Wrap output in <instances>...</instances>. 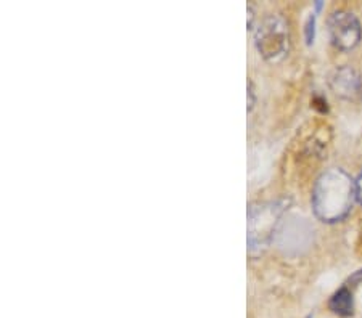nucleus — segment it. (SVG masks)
<instances>
[{"mask_svg":"<svg viewBox=\"0 0 362 318\" xmlns=\"http://www.w3.org/2000/svg\"><path fill=\"white\" fill-rule=\"evenodd\" d=\"M356 200V182L343 169L335 167L324 172L314 185L313 209L325 224L341 222L351 212Z\"/></svg>","mask_w":362,"mask_h":318,"instance_id":"f257e3e1","label":"nucleus"},{"mask_svg":"<svg viewBox=\"0 0 362 318\" xmlns=\"http://www.w3.org/2000/svg\"><path fill=\"white\" fill-rule=\"evenodd\" d=\"M285 211V202H262L250 207L248 212V245L251 251H261L269 245L279 219Z\"/></svg>","mask_w":362,"mask_h":318,"instance_id":"f03ea898","label":"nucleus"},{"mask_svg":"<svg viewBox=\"0 0 362 318\" xmlns=\"http://www.w3.org/2000/svg\"><path fill=\"white\" fill-rule=\"evenodd\" d=\"M256 47L267 61H279L288 51V25L280 16H267L256 31Z\"/></svg>","mask_w":362,"mask_h":318,"instance_id":"7ed1b4c3","label":"nucleus"},{"mask_svg":"<svg viewBox=\"0 0 362 318\" xmlns=\"http://www.w3.org/2000/svg\"><path fill=\"white\" fill-rule=\"evenodd\" d=\"M329 34L332 44L340 50H351L359 44L362 37L359 20L354 13L346 10H338L329 18Z\"/></svg>","mask_w":362,"mask_h":318,"instance_id":"20e7f679","label":"nucleus"},{"mask_svg":"<svg viewBox=\"0 0 362 318\" xmlns=\"http://www.w3.org/2000/svg\"><path fill=\"white\" fill-rule=\"evenodd\" d=\"M330 87L335 95L346 98V100H354L362 92V79L353 68L343 66L335 69L330 76Z\"/></svg>","mask_w":362,"mask_h":318,"instance_id":"39448f33","label":"nucleus"},{"mask_svg":"<svg viewBox=\"0 0 362 318\" xmlns=\"http://www.w3.org/2000/svg\"><path fill=\"white\" fill-rule=\"evenodd\" d=\"M329 307H330L332 312H334V314L340 315V317L353 315V310H354L353 293L349 291L346 286L338 289L334 296H332L330 302H329Z\"/></svg>","mask_w":362,"mask_h":318,"instance_id":"423d86ee","label":"nucleus"},{"mask_svg":"<svg viewBox=\"0 0 362 318\" xmlns=\"http://www.w3.org/2000/svg\"><path fill=\"white\" fill-rule=\"evenodd\" d=\"M313 39H314V16L309 18L308 25H306V40H308V44H311Z\"/></svg>","mask_w":362,"mask_h":318,"instance_id":"0eeeda50","label":"nucleus"},{"mask_svg":"<svg viewBox=\"0 0 362 318\" xmlns=\"http://www.w3.org/2000/svg\"><path fill=\"white\" fill-rule=\"evenodd\" d=\"M356 195H358V201H359V204L362 206V171L359 173L358 181H356Z\"/></svg>","mask_w":362,"mask_h":318,"instance_id":"6e6552de","label":"nucleus"}]
</instances>
